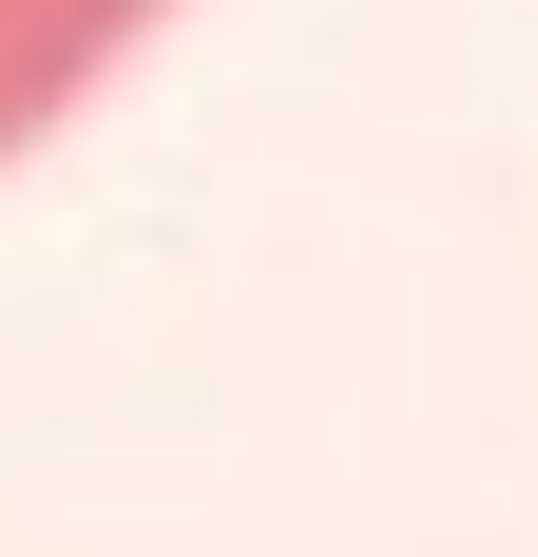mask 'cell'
<instances>
[{
    "instance_id": "cell-1",
    "label": "cell",
    "mask_w": 538,
    "mask_h": 557,
    "mask_svg": "<svg viewBox=\"0 0 538 557\" xmlns=\"http://www.w3.org/2000/svg\"><path fill=\"white\" fill-rule=\"evenodd\" d=\"M155 20H173V0H0V154H39Z\"/></svg>"
}]
</instances>
